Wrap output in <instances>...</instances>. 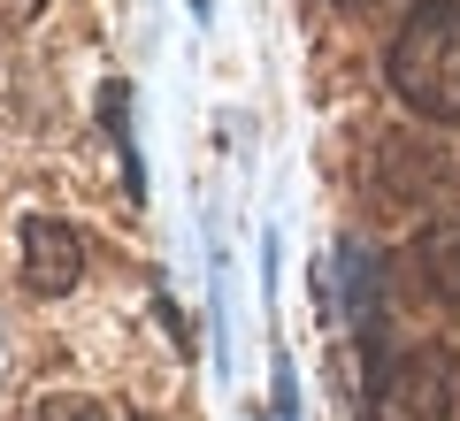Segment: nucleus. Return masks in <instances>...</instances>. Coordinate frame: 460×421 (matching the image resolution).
Instances as JSON below:
<instances>
[{"label":"nucleus","instance_id":"nucleus-1","mask_svg":"<svg viewBox=\"0 0 460 421\" xmlns=\"http://www.w3.org/2000/svg\"><path fill=\"white\" fill-rule=\"evenodd\" d=\"M392 92L422 123H460V8L422 0L392 39Z\"/></svg>","mask_w":460,"mask_h":421},{"label":"nucleus","instance_id":"nucleus-2","mask_svg":"<svg viewBox=\"0 0 460 421\" xmlns=\"http://www.w3.org/2000/svg\"><path fill=\"white\" fill-rule=\"evenodd\" d=\"M368 414L376 421H453L460 414V368L445 353H407L399 368L368 375Z\"/></svg>","mask_w":460,"mask_h":421},{"label":"nucleus","instance_id":"nucleus-3","mask_svg":"<svg viewBox=\"0 0 460 421\" xmlns=\"http://www.w3.org/2000/svg\"><path fill=\"white\" fill-rule=\"evenodd\" d=\"M16 245H23V292H39V299L77 292V276H84V238H77L69 223L31 215V223L16 230Z\"/></svg>","mask_w":460,"mask_h":421},{"label":"nucleus","instance_id":"nucleus-4","mask_svg":"<svg viewBox=\"0 0 460 421\" xmlns=\"http://www.w3.org/2000/svg\"><path fill=\"white\" fill-rule=\"evenodd\" d=\"M422 276H429V292H438V299L460 307V223H438L422 238Z\"/></svg>","mask_w":460,"mask_h":421},{"label":"nucleus","instance_id":"nucleus-5","mask_svg":"<svg viewBox=\"0 0 460 421\" xmlns=\"http://www.w3.org/2000/svg\"><path fill=\"white\" fill-rule=\"evenodd\" d=\"M39 421H108V414H100L93 399H47V406H39Z\"/></svg>","mask_w":460,"mask_h":421},{"label":"nucleus","instance_id":"nucleus-6","mask_svg":"<svg viewBox=\"0 0 460 421\" xmlns=\"http://www.w3.org/2000/svg\"><path fill=\"white\" fill-rule=\"evenodd\" d=\"M39 8H47V0H0V39H8V31H23V23H31Z\"/></svg>","mask_w":460,"mask_h":421}]
</instances>
